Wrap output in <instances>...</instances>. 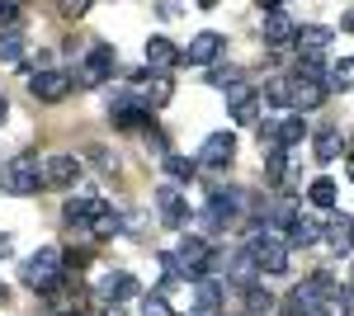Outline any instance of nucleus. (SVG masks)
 Segmentation results:
<instances>
[{"label":"nucleus","instance_id":"f03ea898","mask_svg":"<svg viewBox=\"0 0 354 316\" xmlns=\"http://www.w3.org/2000/svg\"><path fill=\"white\" fill-rule=\"evenodd\" d=\"M43 189V165L33 151H19V156H10L5 165V194H15V198H28V194H38Z\"/></svg>","mask_w":354,"mask_h":316},{"label":"nucleus","instance_id":"c9c22d12","mask_svg":"<svg viewBox=\"0 0 354 316\" xmlns=\"http://www.w3.org/2000/svg\"><path fill=\"white\" fill-rule=\"evenodd\" d=\"M15 19H19V5H15V0H0V24L10 28Z\"/></svg>","mask_w":354,"mask_h":316},{"label":"nucleus","instance_id":"412c9836","mask_svg":"<svg viewBox=\"0 0 354 316\" xmlns=\"http://www.w3.org/2000/svg\"><path fill=\"white\" fill-rule=\"evenodd\" d=\"M317 241H322V222H317V217H293L288 245H317Z\"/></svg>","mask_w":354,"mask_h":316},{"label":"nucleus","instance_id":"4468645a","mask_svg":"<svg viewBox=\"0 0 354 316\" xmlns=\"http://www.w3.org/2000/svg\"><path fill=\"white\" fill-rule=\"evenodd\" d=\"M170 95H175V80L165 76V71H147V80H142V104L156 113V109L170 104Z\"/></svg>","mask_w":354,"mask_h":316},{"label":"nucleus","instance_id":"79ce46f5","mask_svg":"<svg viewBox=\"0 0 354 316\" xmlns=\"http://www.w3.org/2000/svg\"><path fill=\"white\" fill-rule=\"evenodd\" d=\"M345 175H350V185H354V156H350V160H345Z\"/></svg>","mask_w":354,"mask_h":316},{"label":"nucleus","instance_id":"a211bd4d","mask_svg":"<svg viewBox=\"0 0 354 316\" xmlns=\"http://www.w3.org/2000/svg\"><path fill=\"white\" fill-rule=\"evenodd\" d=\"M330 38H335V33H330L326 24H302L298 33H293L298 53H326V48H330Z\"/></svg>","mask_w":354,"mask_h":316},{"label":"nucleus","instance_id":"37998d69","mask_svg":"<svg viewBox=\"0 0 354 316\" xmlns=\"http://www.w3.org/2000/svg\"><path fill=\"white\" fill-rule=\"evenodd\" d=\"M194 5H198V10H213V5H218V0H194Z\"/></svg>","mask_w":354,"mask_h":316},{"label":"nucleus","instance_id":"4be33fe9","mask_svg":"<svg viewBox=\"0 0 354 316\" xmlns=\"http://www.w3.org/2000/svg\"><path fill=\"white\" fill-rule=\"evenodd\" d=\"M118 227H123V222H118V212L100 198V203H95V217H90V236H113Z\"/></svg>","mask_w":354,"mask_h":316},{"label":"nucleus","instance_id":"7ed1b4c3","mask_svg":"<svg viewBox=\"0 0 354 316\" xmlns=\"http://www.w3.org/2000/svg\"><path fill=\"white\" fill-rule=\"evenodd\" d=\"M326 95H330V85L322 80V71H293V76H288V109H298V113L322 109Z\"/></svg>","mask_w":354,"mask_h":316},{"label":"nucleus","instance_id":"58836bf2","mask_svg":"<svg viewBox=\"0 0 354 316\" xmlns=\"http://www.w3.org/2000/svg\"><path fill=\"white\" fill-rule=\"evenodd\" d=\"M5 255H15V236H5V232H0V260H5Z\"/></svg>","mask_w":354,"mask_h":316},{"label":"nucleus","instance_id":"f3484780","mask_svg":"<svg viewBox=\"0 0 354 316\" xmlns=\"http://www.w3.org/2000/svg\"><path fill=\"white\" fill-rule=\"evenodd\" d=\"M322 241H326L330 250H340V255H345V250L354 245V217H350V212H335L326 227H322Z\"/></svg>","mask_w":354,"mask_h":316},{"label":"nucleus","instance_id":"c85d7f7f","mask_svg":"<svg viewBox=\"0 0 354 316\" xmlns=\"http://www.w3.org/2000/svg\"><path fill=\"white\" fill-rule=\"evenodd\" d=\"M330 90H354V57H340L335 66H330Z\"/></svg>","mask_w":354,"mask_h":316},{"label":"nucleus","instance_id":"1a4fd4ad","mask_svg":"<svg viewBox=\"0 0 354 316\" xmlns=\"http://www.w3.org/2000/svg\"><path fill=\"white\" fill-rule=\"evenodd\" d=\"M222 53V33L218 28H203V33H194L189 48H180V62H189V66H213Z\"/></svg>","mask_w":354,"mask_h":316},{"label":"nucleus","instance_id":"393cba45","mask_svg":"<svg viewBox=\"0 0 354 316\" xmlns=\"http://www.w3.org/2000/svg\"><path fill=\"white\" fill-rule=\"evenodd\" d=\"M24 57V33L10 24V28H0V62H19Z\"/></svg>","mask_w":354,"mask_h":316},{"label":"nucleus","instance_id":"f257e3e1","mask_svg":"<svg viewBox=\"0 0 354 316\" xmlns=\"http://www.w3.org/2000/svg\"><path fill=\"white\" fill-rule=\"evenodd\" d=\"M62 274H66V264H62V250L57 245H43V250H33L24 260V284L33 292H53Z\"/></svg>","mask_w":354,"mask_h":316},{"label":"nucleus","instance_id":"6ab92c4d","mask_svg":"<svg viewBox=\"0 0 354 316\" xmlns=\"http://www.w3.org/2000/svg\"><path fill=\"white\" fill-rule=\"evenodd\" d=\"M340 151H345V137H340L335 128H326V132H317V137H312V156L322 160V165H330Z\"/></svg>","mask_w":354,"mask_h":316},{"label":"nucleus","instance_id":"2f4dec72","mask_svg":"<svg viewBox=\"0 0 354 316\" xmlns=\"http://www.w3.org/2000/svg\"><path fill=\"white\" fill-rule=\"evenodd\" d=\"M142 316H175V312H170V302L161 292H151V297H142Z\"/></svg>","mask_w":354,"mask_h":316},{"label":"nucleus","instance_id":"a19ab883","mask_svg":"<svg viewBox=\"0 0 354 316\" xmlns=\"http://www.w3.org/2000/svg\"><path fill=\"white\" fill-rule=\"evenodd\" d=\"M5 113H10V100H5V95H0V123H5Z\"/></svg>","mask_w":354,"mask_h":316},{"label":"nucleus","instance_id":"49530a36","mask_svg":"<svg viewBox=\"0 0 354 316\" xmlns=\"http://www.w3.org/2000/svg\"><path fill=\"white\" fill-rule=\"evenodd\" d=\"M5 297H10V292H5V284H0V302H5Z\"/></svg>","mask_w":354,"mask_h":316},{"label":"nucleus","instance_id":"9b49d317","mask_svg":"<svg viewBox=\"0 0 354 316\" xmlns=\"http://www.w3.org/2000/svg\"><path fill=\"white\" fill-rule=\"evenodd\" d=\"M227 109H232V118H236L241 128H250V123L260 118L255 90H250V85H241V80H236V85H227Z\"/></svg>","mask_w":354,"mask_h":316},{"label":"nucleus","instance_id":"c03bdc74","mask_svg":"<svg viewBox=\"0 0 354 316\" xmlns=\"http://www.w3.org/2000/svg\"><path fill=\"white\" fill-rule=\"evenodd\" d=\"M345 28H350V33H354V10H350V15H345Z\"/></svg>","mask_w":354,"mask_h":316},{"label":"nucleus","instance_id":"ea45409f","mask_svg":"<svg viewBox=\"0 0 354 316\" xmlns=\"http://www.w3.org/2000/svg\"><path fill=\"white\" fill-rule=\"evenodd\" d=\"M255 5H260V15H270V10H279L283 0H255Z\"/></svg>","mask_w":354,"mask_h":316},{"label":"nucleus","instance_id":"7c9ffc66","mask_svg":"<svg viewBox=\"0 0 354 316\" xmlns=\"http://www.w3.org/2000/svg\"><path fill=\"white\" fill-rule=\"evenodd\" d=\"M265 100H270L274 109H288V76H274L270 85H265Z\"/></svg>","mask_w":354,"mask_h":316},{"label":"nucleus","instance_id":"a18cd8bd","mask_svg":"<svg viewBox=\"0 0 354 316\" xmlns=\"http://www.w3.org/2000/svg\"><path fill=\"white\" fill-rule=\"evenodd\" d=\"M350 292H354V264H350Z\"/></svg>","mask_w":354,"mask_h":316},{"label":"nucleus","instance_id":"f704fd0d","mask_svg":"<svg viewBox=\"0 0 354 316\" xmlns=\"http://www.w3.org/2000/svg\"><path fill=\"white\" fill-rule=\"evenodd\" d=\"M147 147H151L156 156H165V132H161V128H151V123H147Z\"/></svg>","mask_w":354,"mask_h":316},{"label":"nucleus","instance_id":"6e6552de","mask_svg":"<svg viewBox=\"0 0 354 316\" xmlns=\"http://www.w3.org/2000/svg\"><path fill=\"white\" fill-rule=\"evenodd\" d=\"M81 180V160L71 156V151H53V156L43 160V185L48 189H71Z\"/></svg>","mask_w":354,"mask_h":316},{"label":"nucleus","instance_id":"4c0bfd02","mask_svg":"<svg viewBox=\"0 0 354 316\" xmlns=\"http://www.w3.org/2000/svg\"><path fill=\"white\" fill-rule=\"evenodd\" d=\"M180 15H185V10H180L175 0H161V19H180Z\"/></svg>","mask_w":354,"mask_h":316},{"label":"nucleus","instance_id":"20e7f679","mask_svg":"<svg viewBox=\"0 0 354 316\" xmlns=\"http://www.w3.org/2000/svg\"><path fill=\"white\" fill-rule=\"evenodd\" d=\"M113 62H118L113 43H95V48H90V57H85L81 66L71 71V85H81V90H95V85H104V76H113Z\"/></svg>","mask_w":354,"mask_h":316},{"label":"nucleus","instance_id":"c756f323","mask_svg":"<svg viewBox=\"0 0 354 316\" xmlns=\"http://www.w3.org/2000/svg\"><path fill=\"white\" fill-rule=\"evenodd\" d=\"M265 175L270 180H283L288 175V147H270L265 151Z\"/></svg>","mask_w":354,"mask_h":316},{"label":"nucleus","instance_id":"423d86ee","mask_svg":"<svg viewBox=\"0 0 354 316\" xmlns=\"http://www.w3.org/2000/svg\"><path fill=\"white\" fill-rule=\"evenodd\" d=\"M28 95H33V100H43V104L66 100V95H71V71H57V66L33 71V76H28Z\"/></svg>","mask_w":354,"mask_h":316},{"label":"nucleus","instance_id":"f8f14e48","mask_svg":"<svg viewBox=\"0 0 354 316\" xmlns=\"http://www.w3.org/2000/svg\"><path fill=\"white\" fill-rule=\"evenodd\" d=\"M156 203H161L165 227H185V222H189V203L180 198V185H170V180H165V185L156 189Z\"/></svg>","mask_w":354,"mask_h":316},{"label":"nucleus","instance_id":"2eb2a0df","mask_svg":"<svg viewBox=\"0 0 354 316\" xmlns=\"http://www.w3.org/2000/svg\"><path fill=\"white\" fill-rule=\"evenodd\" d=\"M142 53H147V66H151V71H170V66H180V48H175L170 38H161V33H151Z\"/></svg>","mask_w":354,"mask_h":316},{"label":"nucleus","instance_id":"b1692460","mask_svg":"<svg viewBox=\"0 0 354 316\" xmlns=\"http://www.w3.org/2000/svg\"><path fill=\"white\" fill-rule=\"evenodd\" d=\"M274 302H279V297H274L270 288H255V284L245 288V316H265V312H274Z\"/></svg>","mask_w":354,"mask_h":316},{"label":"nucleus","instance_id":"0eeeda50","mask_svg":"<svg viewBox=\"0 0 354 316\" xmlns=\"http://www.w3.org/2000/svg\"><path fill=\"white\" fill-rule=\"evenodd\" d=\"M109 123H113L118 132L147 128V123H151V109L142 104L137 95H113V100H109Z\"/></svg>","mask_w":354,"mask_h":316},{"label":"nucleus","instance_id":"5701e85b","mask_svg":"<svg viewBox=\"0 0 354 316\" xmlns=\"http://www.w3.org/2000/svg\"><path fill=\"white\" fill-rule=\"evenodd\" d=\"M302 137H307V123H302L298 113H283L279 118V147H298Z\"/></svg>","mask_w":354,"mask_h":316},{"label":"nucleus","instance_id":"cd10ccee","mask_svg":"<svg viewBox=\"0 0 354 316\" xmlns=\"http://www.w3.org/2000/svg\"><path fill=\"white\" fill-rule=\"evenodd\" d=\"M335 189H340V185L322 175V180H312V185H307V198H312L317 208H335Z\"/></svg>","mask_w":354,"mask_h":316},{"label":"nucleus","instance_id":"39448f33","mask_svg":"<svg viewBox=\"0 0 354 316\" xmlns=\"http://www.w3.org/2000/svg\"><path fill=\"white\" fill-rule=\"evenodd\" d=\"M288 236H279V232H260V236L250 241V255L260 264V274H283L288 269Z\"/></svg>","mask_w":354,"mask_h":316},{"label":"nucleus","instance_id":"dca6fc26","mask_svg":"<svg viewBox=\"0 0 354 316\" xmlns=\"http://www.w3.org/2000/svg\"><path fill=\"white\" fill-rule=\"evenodd\" d=\"M293 33H298V24H293L283 10H270V15H265V28H260L265 48H283V43H293Z\"/></svg>","mask_w":354,"mask_h":316},{"label":"nucleus","instance_id":"aec40b11","mask_svg":"<svg viewBox=\"0 0 354 316\" xmlns=\"http://www.w3.org/2000/svg\"><path fill=\"white\" fill-rule=\"evenodd\" d=\"M118 302V297H137V279L133 274H104V284H100V302Z\"/></svg>","mask_w":354,"mask_h":316},{"label":"nucleus","instance_id":"bb28decb","mask_svg":"<svg viewBox=\"0 0 354 316\" xmlns=\"http://www.w3.org/2000/svg\"><path fill=\"white\" fill-rule=\"evenodd\" d=\"M255 274H260V264H255V255H250V250H241V255H236V264H232V284H241V288H250V284H255Z\"/></svg>","mask_w":354,"mask_h":316},{"label":"nucleus","instance_id":"ddd939ff","mask_svg":"<svg viewBox=\"0 0 354 316\" xmlns=\"http://www.w3.org/2000/svg\"><path fill=\"white\" fill-rule=\"evenodd\" d=\"M95 194H81V198H66V208H62V217H66V227L76 232V236H90V217H95Z\"/></svg>","mask_w":354,"mask_h":316},{"label":"nucleus","instance_id":"72a5a7b5","mask_svg":"<svg viewBox=\"0 0 354 316\" xmlns=\"http://www.w3.org/2000/svg\"><path fill=\"white\" fill-rule=\"evenodd\" d=\"M57 10H62L66 19H81L85 10H90V0H57Z\"/></svg>","mask_w":354,"mask_h":316},{"label":"nucleus","instance_id":"e433bc0d","mask_svg":"<svg viewBox=\"0 0 354 316\" xmlns=\"http://www.w3.org/2000/svg\"><path fill=\"white\" fill-rule=\"evenodd\" d=\"M95 316H128V312H123V302H100V312H95Z\"/></svg>","mask_w":354,"mask_h":316},{"label":"nucleus","instance_id":"9d476101","mask_svg":"<svg viewBox=\"0 0 354 316\" xmlns=\"http://www.w3.org/2000/svg\"><path fill=\"white\" fill-rule=\"evenodd\" d=\"M232 156H236V137H232V132H213V137H203V147H198V165H213V170L232 165Z\"/></svg>","mask_w":354,"mask_h":316},{"label":"nucleus","instance_id":"a878e982","mask_svg":"<svg viewBox=\"0 0 354 316\" xmlns=\"http://www.w3.org/2000/svg\"><path fill=\"white\" fill-rule=\"evenodd\" d=\"M165 170H170V180H194L198 175V156H175V151H165Z\"/></svg>","mask_w":354,"mask_h":316},{"label":"nucleus","instance_id":"473e14b6","mask_svg":"<svg viewBox=\"0 0 354 316\" xmlns=\"http://www.w3.org/2000/svg\"><path fill=\"white\" fill-rule=\"evenodd\" d=\"M208 80H213L218 90H227V85H236V80H241V71H236V66H213V71H208Z\"/></svg>","mask_w":354,"mask_h":316}]
</instances>
